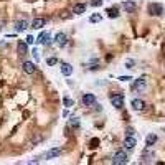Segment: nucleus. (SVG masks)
Here are the masks:
<instances>
[{"label": "nucleus", "mask_w": 165, "mask_h": 165, "mask_svg": "<svg viewBox=\"0 0 165 165\" xmlns=\"http://www.w3.org/2000/svg\"><path fill=\"white\" fill-rule=\"evenodd\" d=\"M127 162H129V155L126 154V150L116 152L114 157H112V163H116V165H124V163H127Z\"/></svg>", "instance_id": "f257e3e1"}, {"label": "nucleus", "mask_w": 165, "mask_h": 165, "mask_svg": "<svg viewBox=\"0 0 165 165\" xmlns=\"http://www.w3.org/2000/svg\"><path fill=\"white\" fill-rule=\"evenodd\" d=\"M145 86H147V78H145V76H140L139 79H135V81H134V84H132V91H144V89H145Z\"/></svg>", "instance_id": "f03ea898"}, {"label": "nucleus", "mask_w": 165, "mask_h": 165, "mask_svg": "<svg viewBox=\"0 0 165 165\" xmlns=\"http://www.w3.org/2000/svg\"><path fill=\"white\" fill-rule=\"evenodd\" d=\"M61 152H63L61 147H55V149H51V150H48V152H45V154H43V158H45V160H51V158L60 157V155H61Z\"/></svg>", "instance_id": "7ed1b4c3"}, {"label": "nucleus", "mask_w": 165, "mask_h": 165, "mask_svg": "<svg viewBox=\"0 0 165 165\" xmlns=\"http://www.w3.org/2000/svg\"><path fill=\"white\" fill-rule=\"evenodd\" d=\"M111 104H112L116 109H122L124 108V96L122 94H112V96H111Z\"/></svg>", "instance_id": "20e7f679"}, {"label": "nucleus", "mask_w": 165, "mask_h": 165, "mask_svg": "<svg viewBox=\"0 0 165 165\" xmlns=\"http://www.w3.org/2000/svg\"><path fill=\"white\" fill-rule=\"evenodd\" d=\"M147 10H149V13H150V15H154V17H158V15H162V13H163V7H162L160 3H150Z\"/></svg>", "instance_id": "39448f33"}, {"label": "nucleus", "mask_w": 165, "mask_h": 165, "mask_svg": "<svg viewBox=\"0 0 165 165\" xmlns=\"http://www.w3.org/2000/svg\"><path fill=\"white\" fill-rule=\"evenodd\" d=\"M37 43H38V45H46V46H48V45L51 43V37H50V33H48V32H41V33H40V37L37 38Z\"/></svg>", "instance_id": "423d86ee"}, {"label": "nucleus", "mask_w": 165, "mask_h": 165, "mask_svg": "<svg viewBox=\"0 0 165 165\" xmlns=\"http://www.w3.org/2000/svg\"><path fill=\"white\" fill-rule=\"evenodd\" d=\"M55 43L60 46V48H63V46H66V45H68V37H66V35H64L63 32L56 33V37H55Z\"/></svg>", "instance_id": "0eeeda50"}, {"label": "nucleus", "mask_w": 165, "mask_h": 165, "mask_svg": "<svg viewBox=\"0 0 165 165\" xmlns=\"http://www.w3.org/2000/svg\"><path fill=\"white\" fill-rule=\"evenodd\" d=\"M82 104L84 106H88V108H91V106H96V96L94 94H84L82 96Z\"/></svg>", "instance_id": "6e6552de"}, {"label": "nucleus", "mask_w": 165, "mask_h": 165, "mask_svg": "<svg viewBox=\"0 0 165 165\" xmlns=\"http://www.w3.org/2000/svg\"><path fill=\"white\" fill-rule=\"evenodd\" d=\"M122 145H124V149H126V150H132L134 147H135V139H134V135H127V137L124 139Z\"/></svg>", "instance_id": "1a4fd4ad"}, {"label": "nucleus", "mask_w": 165, "mask_h": 165, "mask_svg": "<svg viewBox=\"0 0 165 165\" xmlns=\"http://www.w3.org/2000/svg\"><path fill=\"white\" fill-rule=\"evenodd\" d=\"M45 25H46V18H43V17H38V18L32 22V28H35V30H41Z\"/></svg>", "instance_id": "9d476101"}, {"label": "nucleus", "mask_w": 165, "mask_h": 165, "mask_svg": "<svg viewBox=\"0 0 165 165\" xmlns=\"http://www.w3.org/2000/svg\"><path fill=\"white\" fill-rule=\"evenodd\" d=\"M23 71H25L27 74H33L35 71H37V66H35V63H32V61H23Z\"/></svg>", "instance_id": "9b49d317"}, {"label": "nucleus", "mask_w": 165, "mask_h": 165, "mask_svg": "<svg viewBox=\"0 0 165 165\" xmlns=\"http://www.w3.org/2000/svg\"><path fill=\"white\" fill-rule=\"evenodd\" d=\"M155 157V154L150 150V147H147V149L142 152V155H140V158H142V162H152V158Z\"/></svg>", "instance_id": "f8f14e48"}, {"label": "nucleus", "mask_w": 165, "mask_h": 165, "mask_svg": "<svg viewBox=\"0 0 165 165\" xmlns=\"http://www.w3.org/2000/svg\"><path fill=\"white\" fill-rule=\"evenodd\" d=\"M60 69H61V74L63 76H71L73 74V66L69 63H61V66H60Z\"/></svg>", "instance_id": "ddd939ff"}, {"label": "nucleus", "mask_w": 165, "mask_h": 165, "mask_svg": "<svg viewBox=\"0 0 165 165\" xmlns=\"http://www.w3.org/2000/svg\"><path fill=\"white\" fill-rule=\"evenodd\" d=\"M145 108V102L142 99H132V109L134 111H144Z\"/></svg>", "instance_id": "4468645a"}, {"label": "nucleus", "mask_w": 165, "mask_h": 165, "mask_svg": "<svg viewBox=\"0 0 165 165\" xmlns=\"http://www.w3.org/2000/svg\"><path fill=\"white\" fill-rule=\"evenodd\" d=\"M122 8L127 12V13H132V12L135 10V3L132 2V0H127V2L122 3Z\"/></svg>", "instance_id": "2eb2a0df"}, {"label": "nucleus", "mask_w": 165, "mask_h": 165, "mask_svg": "<svg viewBox=\"0 0 165 165\" xmlns=\"http://www.w3.org/2000/svg\"><path fill=\"white\" fill-rule=\"evenodd\" d=\"M28 28V22L27 20H18L15 23V30L17 32H23V30H27Z\"/></svg>", "instance_id": "dca6fc26"}, {"label": "nucleus", "mask_w": 165, "mask_h": 165, "mask_svg": "<svg viewBox=\"0 0 165 165\" xmlns=\"http://www.w3.org/2000/svg\"><path fill=\"white\" fill-rule=\"evenodd\" d=\"M17 51H18V55H27V53H28L27 41H25V43H23V41H18V45H17Z\"/></svg>", "instance_id": "f3484780"}, {"label": "nucleus", "mask_w": 165, "mask_h": 165, "mask_svg": "<svg viewBox=\"0 0 165 165\" xmlns=\"http://www.w3.org/2000/svg\"><path fill=\"white\" fill-rule=\"evenodd\" d=\"M84 12H86V5L84 3H76L74 8H73V13H76V15H82Z\"/></svg>", "instance_id": "a211bd4d"}, {"label": "nucleus", "mask_w": 165, "mask_h": 165, "mask_svg": "<svg viewBox=\"0 0 165 165\" xmlns=\"http://www.w3.org/2000/svg\"><path fill=\"white\" fill-rule=\"evenodd\" d=\"M155 142H157V135H155V134H149V135L145 137V145H147V147H152Z\"/></svg>", "instance_id": "6ab92c4d"}, {"label": "nucleus", "mask_w": 165, "mask_h": 165, "mask_svg": "<svg viewBox=\"0 0 165 165\" xmlns=\"http://www.w3.org/2000/svg\"><path fill=\"white\" fill-rule=\"evenodd\" d=\"M108 15H109V18H117V17H119V8L117 7L108 8Z\"/></svg>", "instance_id": "aec40b11"}, {"label": "nucleus", "mask_w": 165, "mask_h": 165, "mask_svg": "<svg viewBox=\"0 0 165 165\" xmlns=\"http://www.w3.org/2000/svg\"><path fill=\"white\" fill-rule=\"evenodd\" d=\"M101 20H102V15H101V13H92V15L89 17V22H91V23H99Z\"/></svg>", "instance_id": "412c9836"}, {"label": "nucleus", "mask_w": 165, "mask_h": 165, "mask_svg": "<svg viewBox=\"0 0 165 165\" xmlns=\"http://www.w3.org/2000/svg\"><path fill=\"white\" fill-rule=\"evenodd\" d=\"M79 126V119L76 116H73L71 119H69V127H78Z\"/></svg>", "instance_id": "4be33fe9"}, {"label": "nucleus", "mask_w": 165, "mask_h": 165, "mask_svg": "<svg viewBox=\"0 0 165 165\" xmlns=\"http://www.w3.org/2000/svg\"><path fill=\"white\" fill-rule=\"evenodd\" d=\"M56 63H58V58H55V56H48V60H46V64H48V66H55Z\"/></svg>", "instance_id": "5701e85b"}, {"label": "nucleus", "mask_w": 165, "mask_h": 165, "mask_svg": "<svg viewBox=\"0 0 165 165\" xmlns=\"http://www.w3.org/2000/svg\"><path fill=\"white\" fill-rule=\"evenodd\" d=\"M134 64H135V61H134V60H126V63H124V68L131 69V68H134Z\"/></svg>", "instance_id": "b1692460"}, {"label": "nucleus", "mask_w": 165, "mask_h": 165, "mask_svg": "<svg viewBox=\"0 0 165 165\" xmlns=\"http://www.w3.org/2000/svg\"><path fill=\"white\" fill-rule=\"evenodd\" d=\"M91 5H92V7H101L102 0H91Z\"/></svg>", "instance_id": "393cba45"}, {"label": "nucleus", "mask_w": 165, "mask_h": 165, "mask_svg": "<svg viewBox=\"0 0 165 165\" xmlns=\"http://www.w3.org/2000/svg\"><path fill=\"white\" fill-rule=\"evenodd\" d=\"M32 55H33V58H35V60H37V63H38V60H40V51H38L37 48H35V50L32 51Z\"/></svg>", "instance_id": "a878e982"}, {"label": "nucleus", "mask_w": 165, "mask_h": 165, "mask_svg": "<svg viewBox=\"0 0 165 165\" xmlns=\"http://www.w3.org/2000/svg\"><path fill=\"white\" fill-rule=\"evenodd\" d=\"M25 41H27V45H32L33 41H35V38L32 37V35H28V37H27V40H25Z\"/></svg>", "instance_id": "bb28decb"}, {"label": "nucleus", "mask_w": 165, "mask_h": 165, "mask_svg": "<svg viewBox=\"0 0 165 165\" xmlns=\"http://www.w3.org/2000/svg\"><path fill=\"white\" fill-rule=\"evenodd\" d=\"M131 76H119V81H131Z\"/></svg>", "instance_id": "cd10ccee"}, {"label": "nucleus", "mask_w": 165, "mask_h": 165, "mask_svg": "<svg viewBox=\"0 0 165 165\" xmlns=\"http://www.w3.org/2000/svg\"><path fill=\"white\" fill-rule=\"evenodd\" d=\"M64 104H66V106H73V101L69 98H64Z\"/></svg>", "instance_id": "c85d7f7f"}, {"label": "nucleus", "mask_w": 165, "mask_h": 165, "mask_svg": "<svg viewBox=\"0 0 165 165\" xmlns=\"http://www.w3.org/2000/svg\"><path fill=\"white\" fill-rule=\"evenodd\" d=\"M126 134H127V135H134V129H132V127H129L127 131H126Z\"/></svg>", "instance_id": "c756f323"}, {"label": "nucleus", "mask_w": 165, "mask_h": 165, "mask_svg": "<svg viewBox=\"0 0 165 165\" xmlns=\"http://www.w3.org/2000/svg\"><path fill=\"white\" fill-rule=\"evenodd\" d=\"M3 27H5V22H3V20H0V32L3 30Z\"/></svg>", "instance_id": "7c9ffc66"}, {"label": "nucleus", "mask_w": 165, "mask_h": 165, "mask_svg": "<svg viewBox=\"0 0 165 165\" xmlns=\"http://www.w3.org/2000/svg\"><path fill=\"white\" fill-rule=\"evenodd\" d=\"M163 132H165V129H163Z\"/></svg>", "instance_id": "2f4dec72"}]
</instances>
